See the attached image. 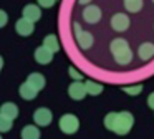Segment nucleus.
<instances>
[{
    "label": "nucleus",
    "instance_id": "nucleus-1",
    "mask_svg": "<svg viewBox=\"0 0 154 139\" xmlns=\"http://www.w3.org/2000/svg\"><path fill=\"white\" fill-rule=\"evenodd\" d=\"M134 124V118L129 111H121V113H108L104 118V126L106 129L113 131L114 134L126 136L131 131Z\"/></svg>",
    "mask_w": 154,
    "mask_h": 139
},
{
    "label": "nucleus",
    "instance_id": "nucleus-22",
    "mask_svg": "<svg viewBox=\"0 0 154 139\" xmlns=\"http://www.w3.org/2000/svg\"><path fill=\"white\" fill-rule=\"evenodd\" d=\"M37 2H38V5L43 7V8H50V7L55 5V2H57V0H37Z\"/></svg>",
    "mask_w": 154,
    "mask_h": 139
},
{
    "label": "nucleus",
    "instance_id": "nucleus-6",
    "mask_svg": "<svg viewBox=\"0 0 154 139\" xmlns=\"http://www.w3.org/2000/svg\"><path fill=\"white\" fill-rule=\"evenodd\" d=\"M101 10L98 8L96 5H88V7H85V10H83V20L86 23H90V25H94V23H98L101 20Z\"/></svg>",
    "mask_w": 154,
    "mask_h": 139
},
{
    "label": "nucleus",
    "instance_id": "nucleus-21",
    "mask_svg": "<svg viewBox=\"0 0 154 139\" xmlns=\"http://www.w3.org/2000/svg\"><path fill=\"white\" fill-rule=\"evenodd\" d=\"M123 91L126 93V94L129 96H137L141 94V91H143V85H133V86H124Z\"/></svg>",
    "mask_w": 154,
    "mask_h": 139
},
{
    "label": "nucleus",
    "instance_id": "nucleus-27",
    "mask_svg": "<svg viewBox=\"0 0 154 139\" xmlns=\"http://www.w3.org/2000/svg\"><path fill=\"white\" fill-rule=\"evenodd\" d=\"M91 0H80V3H83V5H86L88 7V3H90Z\"/></svg>",
    "mask_w": 154,
    "mask_h": 139
},
{
    "label": "nucleus",
    "instance_id": "nucleus-11",
    "mask_svg": "<svg viewBox=\"0 0 154 139\" xmlns=\"http://www.w3.org/2000/svg\"><path fill=\"white\" fill-rule=\"evenodd\" d=\"M137 56H139L143 61H149L154 58V43H143V45L137 48Z\"/></svg>",
    "mask_w": 154,
    "mask_h": 139
},
{
    "label": "nucleus",
    "instance_id": "nucleus-16",
    "mask_svg": "<svg viewBox=\"0 0 154 139\" xmlns=\"http://www.w3.org/2000/svg\"><path fill=\"white\" fill-rule=\"evenodd\" d=\"M20 136L22 139H40V129L37 126H25Z\"/></svg>",
    "mask_w": 154,
    "mask_h": 139
},
{
    "label": "nucleus",
    "instance_id": "nucleus-8",
    "mask_svg": "<svg viewBox=\"0 0 154 139\" xmlns=\"http://www.w3.org/2000/svg\"><path fill=\"white\" fill-rule=\"evenodd\" d=\"M15 30H17L18 35L28 36V35H32V33H33L35 25H33V22H30V20H27V18H23V17H22V18L15 23Z\"/></svg>",
    "mask_w": 154,
    "mask_h": 139
},
{
    "label": "nucleus",
    "instance_id": "nucleus-14",
    "mask_svg": "<svg viewBox=\"0 0 154 139\" xmlns=\"http://www.w3.org/2000/svg\"><path fill=\"white\" fill-rule=\"evenodd\" d=\"M0 116H7L10 119H15L18 116V108L15 103H4L0 108Z\"/></svg>",
    "mask_w": 154,
    "mask_h": 139
},
{
    "label": "nucleus",
    "instance_id": "nucleus-7",
    "mask_svg": "<svg viewBox=\"0 0 154 139\" xmlns=\"http://www.w3.org/2000/svg\"><path fill=\"white\" fill-rule=\"evenodd\" d=\"M111 28L114 32H126L129 28V18H128V15H124V13L113 15V18H111Z\"/></svg>",
    "mask_w": 154,
    "mask_h": 139
},
{
    "label": "nucleus",
    "instance_id": "nucleus-15",
    "mask_svg": "<svg viewBox=\"0 0 154 139\" xmlns=\"http://www.w3.org/2000/svg\"><path fill=\"white\" fill-rule=\"evenodd\" d=\"M27 81L30 83L32 86H33L37 91H40V89L45 88V85H47V81H45V76L40 75V73H32L30 76L27 78Z\"/></svg>",
    "mask_w": 154,
    "mask_h": 139
},
{
    "label": "nucleus",
    "instance_id": "nucleus-4",
    "mask_svg": "<svg viewBox=\"0 0 154 139\" xmlns=\"http://www.w3.org/2000/svg\"><path fill=\"white\" fill-rule=\"evenodd\" d=\"M68 94H70V98L75 99V101H81V99L88 94L86 85L81 83V81H73L70 85V88H68Z\"/></svg>",
    "mask_w": 154,
    "mask_h": 139
},
{
    "label": "nucleus",
    "instance_id": "nucleus-2",
    "mask_svg": "<svg viewBox=\"0 0 154 139\" xmlns=\"http://www.w3.org/2000/svg\"><path fill=\"white\" fill-rule=\"evenodd\" d=\"M109 50L118 65H129L133 61V51L124 38H114L109 45Z\"/></svg>",
    "mask_w": 154,
    "mask_h": 139
},
{
    "label": "nucleus",
    "instance_id": "nucleus-17",
    "mask_svg": "<svg viewBox=\"0 0 154 139\" xmlns=\"http://www.w3.org/2000/svg\"><path fill=\"white\" fill-rule=\"evenodd\" d=\"M43 46L45 48H48L51 53H55V51H58L60 50V43H58V38L55 35H47L43 38Z\"/></svg>",
    "mask_w": 154,
    "mask_h": 139
},
{
    "label": "nucleus",
    "instance_id": "nucleus-23",
    "mask_svg": "<svg viewBox=\"0 0 154 139\" xmlns=\"http://www.w3.org/2000/svg\"><path fill=\"white\" fill-rule=\"evenodd\" d=\"M7 13L4 12V10H0V26H5L7 25Z\"/></svg>",
    "mask_w": 154,
    "mask_h": 139
},
{
    "label": "nucleus",
    "instance_id": "nucleus-28",
    "mask_svg": "<svg viewBox=\"0 0 154 139\" xmlns=\"http://www.w3.org/2000/svg\"><path fill=\"white\" fill-rule=\"evenodd\" d=\"M152 2H154V0H152Z\"/></svg>",
    "mask_w": 154,
    "mask_h": 139
},
{
    "label": "nucleus",
    "instance_id": "nucleus-3",
    "mask_svg": "<svg viewBox=\"0 0 154 139\" xmlns=\"http://www.w3.org/2000/svg\"><path fill=\"white\" fill-rule=\"evenodd\" d=\"M58 126H60L61 132H65V134H75L78 131V128H80V121H78V118L75 114L68 113V114H63L60 118Z\"/></svg>",
    "mask_w": 154,
    "mask_h": 139
},
{
    "label": "nucleus",
    "instance_id": "nucleus-9",
    "mask_svg": "<svg viewBox=\"0 0 154 139\" xmlns=\"http://www.w3.org/2000/svg\"><path fill=\"white\" fill-rule=\"evenodd\" d=\"M22 13H23V18L30 20V22H38L42 17V10L38 5H33V3H28V5L23 7V10H22Z\"/></svg>",
    "mask_w": 154,
    "mask_h": 139
},
{
    "label": "nucleus",
    "instance_id": "nucleus-12",
    "mask_svg": "<svg viewBox=\"0 0 154 139\" xmlns=\"http://www.w3.org/2000/svg\"><path fill=\"white\" fill-rule=\"evenodd\" d=\"M18 93H20V96H22L23 99H27V101H32V99H35V98H37V94H38V91H37V89H35L28 81L22 83V85H20V89H18Z\"/></svg>",
    "mask_w": 154,
    "mask_h": 139
},
{
    "label": "nucleus",
    "instance_id": "nucleus-13",
    "mask_svg": "<svg viewBox=\"0 0 154 139\" xmlns=\"http://www.w3.org/2000/svg\"><path fill=\"white\" fill-rule=\"evenodd\" d=\"M75 36H76L78 45H80L83 50H88L94 43V38H93V35H91L90 32H80L78 35H75Z\"/></svg>",
    "mask_w": 154,
    "mask_h": 139
},
{
    "label": "nucleus",
    "instance_id": "nucleus-5",
    "mask_svg": "<svg viewBox=\"0 0 154 139\" xmlns=\"http://www.w3.org/2000/svg\"><path fill=\"white\" fill-rule=\"evenodd\" d=\"M51 119H53V116H51V111L48 108H38L37 111L33 113V121H35V124L40 126V128L48 126L51 122Z\"/></svg>",
    "mask_w": 154,
    "mask_h": 139
},
{
    "label": "nucleus",
    "instance_id": "nucleus-10",
    "mask_svg": "<svg viewBox=\"0 0 154 139\" xmlns=\"http://www.w3.org/2000/svg\"><path fill=\"white\" fill-rule=\"evenodd\" d=\"M51 60H53V53H51L48 48L38 46V48L35 50V61L37 63H40V65H48Z\"/></svg>",
    "mask_w": 154,
    "mask_h": 139
},
{
    "label": "nucleus",
    "instance_id": "nucleus-26",
    "mask_svg": "<svg viewBox=\"0 0 154 139\" xmlns=\"http://www.w3.org/2000/svg\"><path fill=\"white\" fill-rule=\"evenodd\" d=\"M73 32H75V35H78V33H80V32H83V30L80 28V25H78L76 22L73 23Z\"/></svg>",
    "mask_w": 154,
    "mask_h": 139
},
{
    "label": "nucleus",
    "instance_id": "nucleus-18",
    "mask_svg": "<svg viewBox=\"0 0 154 139\" xmlns=\"http://www.w3.org/2000/svg\"><path fill=\"white\" fill-rule=\"evenodd\" d=\"M86 85V91H88V94H91V96H98V94H101V91H103V85H100V83H96V81H86L85 83Z\"/></svg>",
    "mask_w": 154,
    "mask_h": 139
},
{
    "label": "nucleus",
    "instance_id": "nucleus-24",
    "mask_svg": "<svg viewBox=\"0 0 154 139\" xmlns=\"http://www.w3.org/2000/svg\"><path fill=\"white\" fill-rule=\"evenodd\" d=\"M70 75H71V78H75L76 81H81V78H83V76H81L80 73L75 71V68H70Z\"/></svg>",
    "mask_w": 154,
    "mask_h": 139
},
{
    "label": "nucleus",
    "instance_id": "nucleus-19",
    "mask_svg": "<svg viewBox=\"0 0 154 139\" xmlns=\"http://www.w3.org/2000/svg\"><path fill=\"white\" fill-rule=\"evenodd\" d=\"M124 8L131 13H137L143 8V0H124Z\"/></svg>",
    "mask_w": 154,
    "mask_h": 139
},
{
    "label": "nucleus",
    "instance_id": "nucleus-25",
    "mask_svg": "<svg viewBox=\"0 0 154 139\" xmlns=\"http://www.w3.org/2000/svg\"><path fill=\"white\" fill-rule=\"evenodd\" d=\"M147 106H149L151 109H154V93H151L149 98H147Z\"/></svg>",
    "mask_w": 154,
    "mask_h": 139
},
{
    "label": "nucleus",
    "instance_id": "nucleus-20",
    "mask_svg": "<svg viewBox=\"0 0 154 139\" xmlns=\"http://www.w3.org/2000/svg\"><path fill=\"white\" fill-rule=\"evenodd\" d=\"M12 124H14V119L7 118V116H0V131H2V132L10 131Z\"/></svg>",
    "mask_w": 154,
    "mask_h": 139
}]
</instances>
